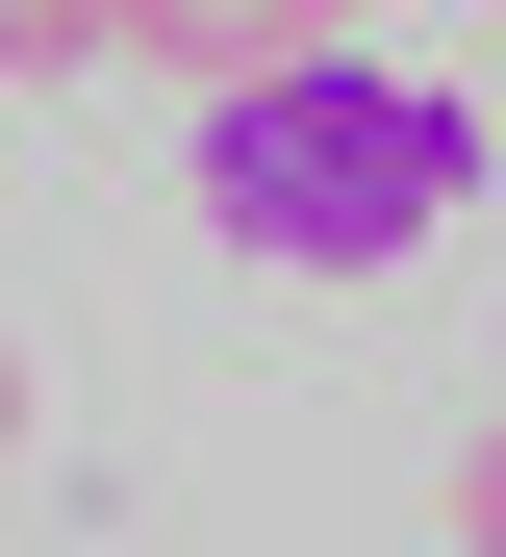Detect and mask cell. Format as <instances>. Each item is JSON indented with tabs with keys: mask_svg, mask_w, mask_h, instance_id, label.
<instances>
[{
	"mask_svg": "<svg viewBox=\"0 0 506 557\" xmlns=\"http://www.w3.org/2000/svg\"><path fill=\"white\" fill-rule=\"evenodd\" d=\"M456 203H481V102H431V76L304 51V76H229V102H202V228H229V253L405 278Z\"/></svg>",
	"mask_w": 506,
	"mask_h": 557,
	"instance_id": "obj_1",
	"label": "cell"
},
{
	"mask_svg": "<svg viewBox=\"0 0 506 557\" xmlns=\"http://www.w3.org/2000/svg\"><path fill=\"white\" fill-rule=\"evenodd\" d=\"M0 456H26V355H0Z\"/></svg>",
	"mask_w": 506,
	"mask_h": 557,
	"instance_id": "obj_5",
	"label": "cell"
},
{
	"mask_svg": "<svg viewBox=\"0 0 506 557\" xmlns=\"http://www.w3.org/2000/svg\"><path fill=\"white\" fill-rule=\"evenodd\" d=\"M127 51H177L202 102H229V76H304V51H355V0H127Z\"/></svg>",
	"mask_w": 506,
	"mask_h": 557,
	"instance_id": "obj_2",
	"label": "cell"
},
{
	"mask_svg": "<svg viewBox=\"0 0 506 557\" xmlns=\"http://www.w3.org/2000/svg\"><path fill=\"white\" fill-rule=\"evenodd\" d=\"M481 152H506V102H481Z\"/></svg>",
	"mask_w": 506,
	"mask_h": 557,
	"instance_id": "obj_6",
	"label": "cell"
},
{
	"mask_svg": "<svg viewBox=\"0 0 506 557\" xmlns=\"http://www.w3.org/2000/svg\"><path fill=\"white\" fill-rule=\"evenodd\" d=\"M456 557H506V431H481V456H456Z\"/></svg>",
	"mask_w": 506,
	"mask_h": 557,
	"instance_id": "obj_4",
	"label": "cell"
},
{
	"mask_svg": "<svg viewBox=\"0 0 506 557\" xmlns=\"http://www.w3.org/2000/svg\"><path fill=\"white\" fill-rule=\"evenodd\" d=\"M101 26H127V0H0V51H26V76H76Z\"/></svg>",
	"mask_w": 506,
	"mask_h": 557,
	"instance_id": "obj_3",
	"label": "cell"
}]
</instances>
